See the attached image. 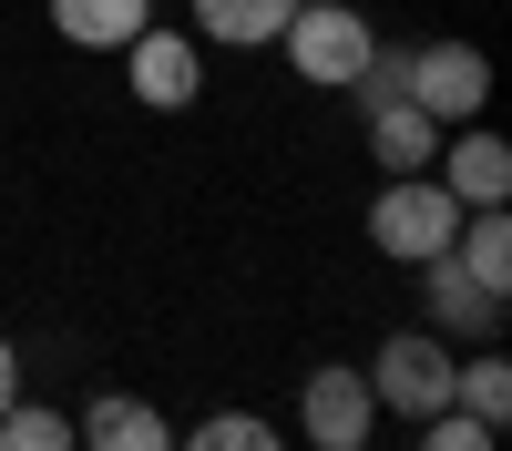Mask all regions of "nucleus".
I'll use <instances>...</instances> for the list:
<instances>
[{
    "instance_id": "nucleus-7",
    "label": "nucleus",
    "mask_w": 512,
    "mask_h": 451,
    "mask_svg": "<svg viewBox=\"0 0 512 451\" xmlns=\"http://www.w3.org/2000/svg\"><path fill=\"white\" fill-rule=\"evenodd\" d=\"M369 421H379L369 369H349V359L308 369V390H297V431H308L318 451H369Z\"/></svg>"
},
{
    "instance_id": "nucleus-15",
    "label": "nucleus",
    "mask_w": 512,
    "mask_h": 451,
    "mask_svg": "<svg viewBox=\"0 0 512 451\" xmlns=\"http://www.w3.org/2000/svg\"><path fill=\"white\" fill-rule=\"evenodd\" d=\"M175 451H287V431L256 410H205L195 431H175Z\"/></svg>"
},
{
    "instance_id": "nucleus-17",
    "label": "nucleus",
    "mask_w": 512,
    "mask_h": 451,
    "mask_svg": "<svg viewBox=\"0 0 512 451\" xmlns=\"http://www.w3.org/2000/svg\"><path fill=\"white\" fill-rule=\"evenodd\" d=\"M349 93H359V113H379V103H410V41H369V62L349 72Z\"/></svg>"
},
{
    "instance_id": "nucleus-14",
    "label": "nucleus",
    "mask_w": 512,
    "mask_h": 451,
    "mask_svg": "<svg viewBox=\"0 0 512 451\" xmlns=\"http://www.w3.org/2000/svg\"><path fill=\"white\" fill-rule=\"evenodd\" d=\"M451 410H461V421H482V431H502V421H512V369H502L492 349L451 359Z\"/></svg>"
},
{
    "instance_id": "nucleus-18",
    "label": "nucleus",
    "mask_w": 512,
    "mask_h": 451,
    "mask_svg": "<svg viewBox=\"0 0 512 451\" xmlns=\"http://www.w3.org/2000/svg\"><path fill=\"white\" fill-rule=\"evenodd\" d=\"M410 431H420V451H492V431L461 421V410H431V421H410Z\"/></svg>"
},
{
    "instance_id": "nucleus-8",
    "label": "nucleus",
    "mask_w": 512,
    "mask_h": 451,
    "mask_svg": "<svg viewBox=\"0 0 512 451\" xmlns=\"http://www.w3.org/2000/svg\"><path fill=\"white\" fill-rule=\"evenodd\" d=\"M431 175L451 185V205H512V144L492 134V123H451Z\"/></svg>"
},
{
    "instance_id": "nucleus-11",
    "label": "nucleus",
    "mask_w": 512,
    "mask_h": 451,
    "mask_svg": "<svg viewBox=\"0 0 512 451\" xmlns=\"http://www.w3.org/2000/svg\"><path fill=\"white\" fill-rule=\"evenodd\" d=\"M431 154H441V123L420 103H379L369 113V164L379 175H431Z\"/></svg>"
},
{
    "instance_id": "nucleus-12",
    "label": "nucleus",
    "mask_w": 512,
    "mask_h": 451,
    "mask_svg": "<svg viewBox=\"0 0 512 451\" xmlns=\"http://www.w3.org/2000/svg\"><path fill=\"white\" fill-rule=\"evenodd\" d=\"M144 21H154V0H52V31L72 52H123Z\"/></svg>"
},
{
    "instance_id": "nucleus-9",
    "label": "nucleus",
    "mask_w": 512,
    "mask_h": 451,
    "mask_svg": "<svg viewBox=\"0 0 512 451\" xmlns=\"http://www.w3.org/2000/svg\"><path fill=\"white\" fill-rule=\"evenodd\" d=\"M72 441L82 451H175V421L134 390H103L93 410H72Z\"/></svg>"
},
{
    "instance_id": "nucleus-13",
    "label": "nucleus",
    "mask_w": 512,
    "mask_h": 451,
    "mask_svg": "<svg viewBox=\"0 0 512 451\" xmlns=\"http://www.w3.org/2000/svg\"><path fill=\"white\" fill-rule=\"evenodd\" d=\"M297 0H195V31L216 41V52H267V41L287 31Z\"/></svg>"
},
{
    "instance_id": "nucleus-4",
    "label": "nucleus",
    "mask_w": 512,
    "mask_h": 451,
    "mask_svg": "<svg viewBox=\"0 0 512 451\" xmlns=\"http://www.w3.org/2000/svg\"><path fill=\"white\" fill-rule=\"evenodd\" d=\"M410 103L441 123H482V103H492V52L482 41H410Z\"/></svg>"
},
{
    "instance_id": "nucleus-3",
    "label": "nucleus",
    "mask_w": 512,
    "mask_h": 451,
    "mask_svg": "<svg viewBox=\"0 0 512 451\" xmlns=\"http://www.w3.org/2000/svg\"><path fill=\"white\" fill-rule=\"evenodd\" d=\"M287 72L297 82H318V93H349V72L369 62V11H349V0H297V11H287Z\"/></svg>"
},
{
    "instance_id": "nucleus-19",
    "label": "nucleus",
    "mask_w": 512,
    "mask_h": 451,
    "mask_svg": "<svg viewBox=\"0 0 512 451\" xmlns=\"http://www.w3.org/2000/svg\"><path fill=\"white\" fill-rule=\"evenodd\" d=\"M11 400H21V349L0 339V410H11Z\"/></svg>"
},
{
    "instance_id": "nucleus-10",
    "label": "nucleus",
    "mask_w": 512,
    "mask_h": 451,
    "mask_svg": "<svg viewBox=\"0 0 512 451\" xmlns=\"http://www.w3.org/2000/svg\"><path fill=\"white\" fill-rule=\"evenodd\" d=\"M451 267H461V277H482L492 298H512V205H461Z\"/></svg>"
},
{
    "instance_id": "nucleus-16",
    "label": "nucleus",
    "mask_w": 512,
    "mask_h": 451,
    "mask_svg": "<svg viewBox=\"0 0 512 451\" xmlns=\"http://www.w3.org/2000/svg\"><path fill=\"white\" fill-rule=\"evenodd\" d=\"M0 451H82V441H72V410L11 400V410H0Z\"/></svg>"
},
{
    "instance_id": "nucleus-5",
    "label": "nucleus",
    "mask_w": 512,
    "mask_h": 451,
    "mask_svg": "<svg viewBox=\"0 0 512 451\" xmlns=\"http://www.w3.org/2000/svg\"><path fill=\"white\" fill-rule=\"evenodd\" d=\"M123 82H134V103H144V113H185V103L205 93V41H195V31L144 21L134 41H123Z\"/></svg>"
},
{
    "instance_id": "nucleus-2",
    "label": "nucleus",
    "mask_w": 512,
    "mask_h": 451,
    "mask_svg": "<svg viewBox=\"0 0 512 451\" xmlns=\"http://www.w3.org/2000/svg\"><path fill=\"white\" fill-rule=\"evenodd\" d=\"M451 339H431V328H390V339L369 349V400L390 410V421H431V410H451Z\"/></svg>"
},
{
    "instance_id": "nucleus-1",
    "label": "nucleus",
    "mask_w": 512,
    "mask_h": 451,
    "mask_svg": "<svg viewBox=\"0 0 512 451\" xmlns=\"http://www.w3.org/2000/svg\"><path fill=\"white\" fill-rule=\"evenodd\" d=\"M451 236H461V205H451V185L441 175H390L369 195V246L390 267H431V257H451Z\"/></svg>"
},
{
    "instance_id": "nucleus-6",
    "label": "nucleus",
    "mask_w": 512,
    "mask_h": 451,
    "mask_svg": "<svg viewBox=\"0 0 512 451\" xmlns=\"http://www.w3.org/2000/svg\"><path fill=\"white\" fill-rule=\"evenodd\" d=\"M502 308H512V298H492V287L461 277L451 257L420 267V328H431V339H451V349H492V339H502Z\"/></svg>"
}]
</instances>
